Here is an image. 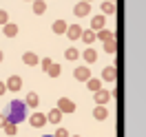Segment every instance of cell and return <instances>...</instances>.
I'll list each match as a JSON object with an SVG mask.
<instances>
[{
    "label": "cell",
    "instance_id": "obj_1",
    "mask_svg": "<svg viewBox=\"0 0 146 137\" xmlns=\"http://www.w3.org/2000/svg\"><path fill=\"white\" fill-rule=\"evenodd\" d=\"M5 117H7V122L13 124V126H18L20 122H25V117H27V106H25V102L22 100H11L9 109L5 111Z\"/></svg>",
    "mask_w": 146,
    "mask_h": 137
},
{
    "label": "cell",
    "instance_id": "obj_2",
    "mask_svg": "<svg viewBox=\"0 0 146 137\" xmlns=\"http://www.w3.org/2000/svg\"><path fill=\"white\" fill-rule=\"evenodd\" d=\"M5 86H7V91H20V89H22V77H18V75H11L9 80H7V82H5Z\"/></svg>",
    "mask_w": 146,
    "mask_h": 137
},
{
    "label": "cell",
    "instance_id": "obj_3",
    "mask_svg": "<svg viewBox=\"0 0 146 137\" xmlns=\"http://www.w3.org/2000/svg\"><path fill=\"white\" fill-rule=\"evenodd\" d=\"M73 13H75L78 18H84V16L91 13V5H89V2H78V5L73 7Z\"/></svg>",
    "mask_w": 146,
    "mask_h": 137
},
{
    "label": "cell",
    "instance_id": "obj_4",
    "mask_svg": "<svg viewBox=\"0 0 146 137\" xmlns=\"http://www.w3.org/2000/svg\"><path fill=\"white\" fill-rule=\"evenodd\" d=\"M58 111H60V113H73V111H75V104H73L71 100H66V97H60V102H58Z\"/></svg>",
    "mask_w": 146,
    "mask_h": 137
},
{
    "label": "cell",
    "instance_id": "obj_5",
    "mask_svg": "<svg viewBox=\"0 0 146 137\" xmlns=\"http://www.w3.org/2000/svg\"><path fill=\"white\" fill-rule=\"evenodd\" d=\"M29 124L33 128H42L46 124V115H42V113H33L31 117H29Z\"/></svg>",
    "mask_w": 146,
    "mask_h": 137
},
{
    "label": "cell",
    "instance_id": "obj_6",
    "mask_svg": "<svg viewBox=\"0 0 146 137\" xmlns=\"http://www.w3.org/2000/svg\"><path fill=\"white\" fill-rule=\"evenodd\" d=\"M73 77H75V80H80V82H86V80L91 77V71H89V66H78V69L73 71Z\"/></svg>",
    "mask_w": 146,
    "mask_h": 137
},
{
    "label": "cell",
    "instance_id": "obj_7",
    "mask_svg": "<svg viewBox=\"0 0 146 137\" xmlns=\"http://www.w3.org/2000/svg\"><path fill=\"white\" fill-rule=\"evenodd\" d=\"M66 36H69V40H78L82 36V27L80 24H69L66 27Z\"/></svg>",
    "mask_w": 146,
    "mask_h": 137
},
{
    "label": "cell",
    "instance_id": "obj_8",
    "mask_svg": "<svg viewBox=\"0 0 146 137\" xmlns=\"http://www.w3.org/2000/svg\"><path fill=\"white\" fill-rule=\"evenodd\" d=\"M80 55H82L84 60H86V64H93V62H98V51H95L93 46H89V49H86L84 53H80Z\"/></svg>",
    "mask_w": 146,
    "mask_h": 137
},
{
    "label": "cell",
    "instance_id": "obj_9",
    "mask_svg": "<svg viewBox=\"0 0 146 137\" xmlns=\"http://www.w3.org/2000/svg\"><path fill=\"white\" fill-rule=\"evenodd\" d=\"M111 100V93L109 91H95V102H98V106H104V104H106V102Z\"/></svg>",
    "mask_w": 146,
    "mask_h": 137
},
{
    "label": "cell",
    "instance_id": "obj_10",
    "mask_svg": "<svg viewBox=\"0 0 146 137\" xmlns=\"http://www.w3.org/2000/svg\"><path fill=\"white\" fill-rule=\"evenodd\" d=\"M2 33H5L7 38H16L18 36V24H11V22L2 24Z\"/></svg>",
    "mask_w": 146,
    "mask_h": 137
},
{
    "label": "cell",
    "instance_id": "obj_11",
    "mask_svg": "<svg viewBox=\"0 0 146 137\" xmlns=\"http://www.w3.org/2000/svg\"><path fill=\"white\" fill-rule=\"evenodd\" d=\"M22 62L27 64V66H36V64L40 62V58H38L36 53H31V51H27V53L22 55Z\"/></svg>",
    "mask_w": 146,
    "mask_h": 137
},
{
    "label": "cell",
    "instance_id": "obj_12",
    "mask_svg": "<svg viewBox=\"0 0 146 137\" xmlns=\"http://www.w3.org/2000/svg\"><path fill=\"white\" fill-rule=\"evenodd\" d=\"M104 22H106V20H104V16H93L91 18V29L93 31H100V29H104Z\"/></svg>",
    "mask_w": 146,
    "mask_h": 137
},
{
    "label": "cell",
    "instance_id": "obj_13",
    "mask_svg": "<svg viewBox=\"0 0 146 137\" xmlns=\"http://www.w3.org/2000/svg\"><path fill=\"white\" fill-rule=\"evenodd\" d=\"M115 66H106V69H104V71H102V80H104V82H113V80H115Z\"/></svg>",
    "mask_w": 146,
    "mask_h": 137
},
{
    "label": "cell",
    "instance_id": "obj_14",
    "mask_svg": "<svg viewBox=\"0 0 146 137\" xmlns=\"http://www.w3.org/2000/svg\"><path fill=\"white\" fill-rule=\"evenodd\" d=\"M95 38H100L102 42H109V40H115V36H113V31H109V29H100V31L95 33Z\"/></svg>",
    "mask_w": 146,
    "mask_h": 137
},
{
    "label": "cell",
    "instance_id": "obj_15",
    "mask_svg": "<svg viewBox=\"0 0 146 137\" xmlns=\"http://www.w3.org/2000/svg\"><path fill=\"white\" fill-rule=\"evenodd\" d=\"M44 11H46V2L44 0H33V13H36V16H42Z\"/></svg>",
    "mask_w": 146,
    "mask_h": 137
},
{
    "label": "cell",
    "instance_id": "obj_16",
    "mask_svg": "<svg viewBox=\"0 0 146 137\" xmlns=\"http://www.w3.org/2000/svg\"><path fill=\"white\" fill-rule=\"evenodd\" d=\"M86 86H89V91H100L102 89V80H98V77H89V80H86Z\"/></svg>",
    "mask_w": 146,
    "mask_h": 137
},
{
    "label": "cell",
    "instance_id": "obj_17",
    "mask_svg": "<svg viewBox=\"0 0 146 137\" xmlns=\"http://www.w3.org/2000/svg\"><path fill=\"white\" fill-rule=\"evenodd\" d=\"M60 119H62V113L58 109H53L49 115H46V122H51V124H60Z\"/></svg>",
    "mask_w": 146,
    "mask_h": 137
},
{
    "label": "cell",
    "instance_id": "obj_18",
    "mask_svg": "<svg viewBox=\"0 0 146 137\" xmlns=\"http://www.w3.org/2000/svg\"><path fill=\"white\" fill-rule=\"evenodd\" d=\"M93 117L102 122V119H106V117H109V111L104 109V106H95V111H93Z\"/></svg>",
    "mask_w": 146,
    "mask_h": 137
},
{
    "label": "cell",
    "instance_id": "obj_19",
    "mask_svg": "<svg viewBox=\"0 0 146 137\" xmlns=\"http://www.w3.org/2000/svg\"><path fill=\"white\" fill-rule=\"evenodd\" d=\"M38 102H40V97H38L36 93H29L27 100H25V106H27V109H33V106H38Z\"/></svg>",
    "mask_w": 146,
    "mask_h": 137
},
{
    "label": "cell",
    "instance_id": "obj_20",
    "mask_svg": "<svg viewBox=\"0 0 146 137\" xmlns=\"http://www.w3.org/2000/svg\"><path fill=\"white\" fill-rule=\"evenodd\" d=\"M66 27H69V24H66L64 20H55L53 22V33H66Z\"/></svg>",
    "mask_w": 146,
    "mask_h": 137
},
{
    "label": "cell",
    "instance_id": "obj_21",
    "mask_svg": "<svg viewBox=\"0 0 146 137\" xmlns=\"http://www.w3.org/2000/svg\"><path fill=\"white\" fill-rule=\"evenodd\" d=\"M86 42V44H93V40H95V31L93 29H86V31H82V36H80Z\"/></svg>",
    "mask_w": 146,
    "mask_h": 137
},
{
    "label": "cell",
    "instance_id": "obj_22",
    "mask_svg": "<svg viewBox=\"0 0 146 137\" xmlns=\"http://www.w3.org/2000/svg\"><path fill=\"white\" fill-rule=\"evenodd\" d=\"M111 13H115V2H104L102 5V16H111Z\"/></svg>",
    "mask_w": 146,
    "mask_h": 137
},
{
    "label": "cell",
    "instance_id": "obj_23",
    "mask_svg": "<svg viewBox=\"0 0 146 137\" xmlns=\"http://www.w3.org/2000/svg\"><path fill=\"white\" fill-rule=\"evenodd\" d=\"M46 73L51 75V77H60V73H62V66H60V64H51V66H49V71H46Z\"/></svg>",
    "mask_w": 146,
    "mask_h": 137
},
{
    "label": "cell",
    "instance_id": "obj_24",
    "mask_svg": "<svg viewBox=\"0 0 146 137\" xmlns=\"http://www.w3.org/2000/svg\"><path fill=\"white\" fill-rule=\"evenodd\" d=\"M64 55H66V60H78V58H80V51H78L75 46H69V49L64 51Z\"/></svg>",
    "mask_w": 146,
    "mask_h": 137
},
{
    "label": "cell",
    "instance_id": "obj_25",
    "mask_svg": "<svg viewBox=\"0 0 146 137\" xmlns=\"http://www.w3.org/2000/svg\"><path fill=\"white\" fill-rule=\"evenodd\" d=\"M104 51H106V53H115V40L104 42Z\"/></svg>",
    "mask_w": 146,
    "mask_h": 137
},
{
    "label": "cell",
    "instance_id": "obj_26",
    "mask_svg": "<svg viewBox=\"0 0 146 137\" xmlns=\"http://www.w3.org/2000/svg\"><path fill=\"white\" fill-rule=\"evenodd\" d=\"M2 128H5V133H7V135H16V133H18V128L13 126V124H9V122H7Z\"/></svg>",
    "mask_w": 146,
    "mask_h": 137
},
{
    "label": "cell",
    "instance_id": "obj_27",
    "mask_svg": "<svg viewBox=\"0 0 146 137\" xmlns=\"http://www.w3.org/2000/svg\"><path fill=\"white\" fill-rule=\"evenodd\" d=\"M9 22V13H7V9H0V24H7Z\"/></svg>",
    "mask_w": 146,
    "mask_h": 137
},
{
    "label": "cell",
    "instance_id": "obj_28",
    "mask_svg": "<svg viewBox=\"0 0 146 137\" xmlns=\"http://www.w3.org/2000/svg\"><path fill=\"white\" fill-rule=\"evenodd\" d=\"M38 64H42V69H44V71H49V66L53 64V60H51V58H44V60H40Z\"/></svg>",
    "mask_w": 146,
    "mask_h": 137
},
{
    "label": "cell",
    "instance_id": "obj_29",
    "mask_svg": "<svg viewBox=\"0 0 146 137\" xmlns=\"http://www.w3.org/2000/svg\"><path fill=\"white\" fill-rule=\"evenodd\" d=\"M53 137H69V130L60 126V128H58V130H55V133H53Z\"/></svg>",
    "mask_w": 146,
    "mask_h": 137
},
{
    "label": "cell",
    "instance_id": "obj_30",
    "mask_svg": "<svg viewBox=\"0 0 146 137\" xmlns=\"http://www.w3.org/2000/svg\"><path fill=\"white\" fill-rule=\"evenodd\" d=\"M5 93H7V86H5V82L0 80V95H5Z\"/></svg>",
    "mask_w": 146,
    "mask_h": 137
},
{
    "label": "cell",
    "instance_id": "obj_31",
    "mask_svg": "<svg viewBox=\"0 0 146 137\" xmlns=\"http://www.w3.org/2000/svg\"><path fill=\"white\" fill-rule=\"evenodd\" d=\"M5 124H7V117H5V115H0V126H5Z\"/></svg>",
    "mask_w": 146,
    "mask_h": 137
},
{
    "label": "cell",
    "instance_id": "obj_32",
    "mask_svg": "<svg viewBox=\"0 0 146 137\" xmlns=\"http://www.w3.org/2000/svg\"><path fill=\"white\" fill-rule=\"evenodd\" d=\"M2 58H5V55H2V51H0V62H2Z\"/></svg>",
    "mask_w": 146,
    "mask_h": 137
},
{
    "label": "cell",
    "instance_id": "obj_33",
    "mask_svg": "<svg viewBox=\"0 0 146 137\" xmlns=\"http://www.w3.org/2000/svg\"><path fill=\"white\" fill-rule=\"evenodd\" d=\"M82 2H93V0H82Z\"/></svg>",
    "mask_w": 146,
    "mask_h": 137
},
{
    "label": "cell",
    "instance_id": "obj_34",
    "mask_svg": "<svg viewBox=\"0 0 146 137\" xmlns=\"http://www.w3.org/2000/svg\"><path fill=\"white\" fill-rule=\"evenodd\" d=\"M42 137H53V135H42Z\"/></svg>",
    "mask_w": 146,
    "mask_h": 137
},
{
    "label": "cell",
    "instance_id": "obj_35",
    "mask_svg": "<svg viewBox=\"0 0 146 137\" xmlns=\"http://www.w3.org/2000/svg\"><path fill=\"white\" fill-rule=\"evenodd\" d=\"M73 137H80V135H73Z\"/></svg>",
    "mask_w": 146,
    "mask_h": 137
},
{
    "label": "cell",
    "instance_id": "obj_36",
    "mask_svg": "<svg viewBox=\"0 0 146 137\" xmlns=\"http://www.w3.org/2000/svg\"><path fill=\"white\" fill-rule=\"evenodd\" d=\"M31 2H33V0H31Z\"/></svg>",
    "mask_w": 146,
    "mask_h": 137
}]
</instances>
